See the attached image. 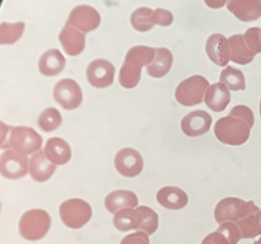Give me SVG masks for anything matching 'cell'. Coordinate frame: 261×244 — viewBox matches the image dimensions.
Masks as SVG:
<instances>
[{"mask_svg":"<svg viewBox=\"0 0 261 244\" xmlns=\"http://www.w3.org/2000/svg\"><path fill=\"white\" fill-rule=\"evenodd\" d=\"M155 56V47L133 46L126 52L119 73V83L122 88L133 89L139 84L142 78V68H147Z\"/></svg>","mask_w":261,"mask_h":244,"instance_id":"6da1fadb","label":"cell"},{"mask_svg":"<svg viewBox=\"0 0 261 244\" xmlns=\"http://www.w3.org/2000/svg\"><path fill=\"white\" fill-rule=\"evenodd\" d=\"M214 134L222 144L240 146L247 142L251 134V127L244 119L226 116L219 118L214 125Z\"/></svg>","mask_w":261,"mask_h":244,"instance_id":"7a4b0ae2","label":"cell"},{"mask_svg":"<svg viewBox=\"0 0 261 244\" xmlns=\"http://www.w3.org/2000/svg\"><path fill=\"white\" fill-rule=\"evenodd\" d=\"M51 228V216L42 208H31L19 219L18 229L24 239L37 241L45 238Z\"/></svg>","mask_w":261,"mask_h":244,"instance_id":"3957f363","label":"cell"},{"mask_svg":"<svg viewBox=\"0 0 261 244\" xmlns=\"http://www.w3.org/2000/svg\"><path fill=\"white\" fill-rule=\"evenodd\" d=\"M42 144V136L32 127L10 126L7 149H12L27 157V155L40 151Z\"/></svg>","mask_w":261,"mask_h":244,"instance_id":"277c9868","label":"cell"},{"mask_svg":"<svg viewBox=\"0 0 261 244\" xmlns=\"http://www.w3.org/2000/svg\"><path fill=\"white\" fill-rule=\"evenodd\" d=\"M209 86L211 84L208 79L204 78L203 75H193L178 84L175 90V98L181 106H196L205 98Z\"/></svg>","mask_w":261,"mask_h":244,"instance_id":"5b68a950","label":"cell"},{"mask_svg":"<svg viewBox=\"0 0 261 244\" xmlns=\"http://www.w3.org/2000/svg\"><path fill=\"white\" fill-rule=\"evenodd\" d=\"M59 215L65 226L70 229H81L92 219V207L86 200L69 198L60 203Z\"/></svg>","mask_w":261,"mask_h":244,"instance_id":"8992f818","label":"cell"},{"mask_svg":"<svg viewBox=\"0 0 261 244\" xmlns=\"http://www.w3.org/2000/svg\"><path fill=\"white\" fill-rule=\"evenodd\" d=\"M53 97L61 108L66 111H74L79 108L83 102V92L81 85L70 78H64L55 84Z\"/></svg>","mask_w":261,"mask_h":244,"instance_id":"52a82bcc","label":"cell"},{"mask_svg":"<svg viewBox=\"0 0 261 244\" xmlns=\"http://www.w3.org/2000/svg\"><path fill=\"white\" fill-rule=\"evenodd\" d=\"M115 65L106 58H96L87 65V81L93 88L105 89L112 85L115 80Z\"/></svg>","mask_w":261,"mask_h":244,"instance_id":"ba28073f","label":"cell"},{"mask_svg":"<svg viewBox=\"0 0 261 244\" xmlns=\"http://www.w3.org/2000/svg\"><path fill=\"white\" fill-rule=\"evenodd\" d=\"M114 164L117 173L122 177L134 178L143 172L144 159L138 150L133 147H124L116 152Z\"/></svg>","mask_w":261,"mask_h":244,"instance_id":"9c48e42d","label":"cell"},{"mask_svg":"<svg viewBox=\"0 0 261 244\" xmlns=\"http://www.w3.org/2000/svg\"><path fill=\"white\" fill-rule=\"evenodd\" d=\"M28 159L25 155L7 149L0 154V175L7 179H19L28 173Z\"/></svg>","mask_w":261,"mask_h":244,"instance_id":"30bf717a","label":"cell"},{"mask_svg":"<svg viewBox=\"0 0 261 244\" xmlns=\"http://www.w3.org/2000/svg\"><path fill=\"white\" fill-rule=\"evenodd\" d=\"M66 24L71 25L86 35L99 27L101 15L91 5H76L69 14Z\"/></svg>","mask_w":261,"mask_h":244,"instance_id":"8fae6325","label":"cell"},{"mask_svg":"<svg viewBox=\"0 0 261 244\" xmlns=\"http://www.w3.org/2000/svg\"><path fill=\"white\" fill-rule=\"evenodd\" d=\"M205 52L209 60L216 65L226 68L231 61V51H229L228 38L222 33H213L208 37L205 45Z\"/></svg>","mask_w":261,"mask_h":244,"instance_id":"7c38bea8","label":"cell"},{"mask_svg":"<svg viewBox=\"0 0 261 244\" xmlns=\"http://www.w3.org/2000/svg\"><path fill=\"white\" fill-rule=\"evenodd\" d=\"M212 127V116L205 111L196 109L181 119V130L189 137L205 135Z\"/></svg>","mask_w":261,"mask_h":244,"instance_id":"4fadbf2b","label":"cell"},{"mask_svg":"<svg viewBox=\"0 0 261 244\" xmlns=\"http://www.w3.org/2000/svg\"><path fill=\"white\" fill-rule=\"evenodd\" d=\"M61 47L69 56H78L86 48V36L71 25L65 24L59 33Z\"/></svg>","mask_w":261,"mask_h":244,"instance_id":"5bb4252c","label":"cell"},{"mask_svg":"<svg viewBox=\"0 0 261 244\" xmlns=\"http://www.w3.org/2000/svg\"><path fill=\"white\" fill-rule=\"evenodd\" d=\"M56 172V165H54L50 160L46 158L43 150L32 154L28 162V173L31 178L38 183L47 182L54 173Z\"/></svg>","mask_w":261,"mask_h":244,"instance_id":"9a60e30c","label":"cell"},{"mask_svg":"<svg viewBox=\"0 0 261 244\" xmlns=\"http://www.w3.org/2000/svg\"><path fill=\"white\" fill-rule=\"evenodd\" d=\"M227 9L241 22H254L261 17V0H228Z\"/></svg>","mask_w":261,"mask_h":244,"instance_id":"2e32d148","label":"cell"},{"mask_svg":"<svg viewBox=\"0 0 261 244\" xmlns=\"http://www.w3.org/2000/svg\"><path fill=\"white\" fill-rule=\"evenodd\" d=\"M244 200L239 197H226L217 203L214 208V219L218 224L237 223L240 220Z\"/></svg>","mask_w":261,"mask_h":244,"instance_id":"e0dca14e","label":"cell"},{"mask_svg":"<svg viewBox=\"0 0 261 244\" xmlns=\"http://www.w3.org/2000/svg\"><path fill=\"white\" fill-rule=\"evenodd\" d=\"M157 201L167 210H182L189 202L188 193L176 186H166L157 192Z\"/></svg>","mask_w":261,"mask_h":244,"instance_id":"ac0fdd59","label":"cell"},{"mask_svg":"<svg viewBox=\"0 0 261 244\" xmlns=\"http://www.w3.org/2000/svg\"><path fill=\"white\" fill-rule=\"evenodd\" d=\"M46 158L54 165H65L71 159V147L68 142L61 137H51L46 141L43 147Z\"/></svg>","mask_w":261,"mask_h":244,"instance_id":"d6986e66","label":"cell"},{"mask_svg":"<svg viewBox=\"0 0 261 244\" xmlns=\"http://www.w3.org/2000/svg\"><path fill=\"white\" fill-rule=\"evenodd\" d=\"M139 206L138 196L129 190H116L105 198V207L110 214H116L122 208H137Z\"/></svg>","mask_w":261,"mask_h":244,"instance_id":"ffe728a7","label":"cell"},{"mask_svg":"<svg viewBox=\"0 0 261 244\" xmlns=\"http://www.w3.org/2000/svg\"><path fill=\"white\" fill-rule=\"evenodd\" d=\"M66 60L60 50L51 48L38 58V70L45 76H56L65 69Z\"/></svg>","mask_w":261,"mask_h":244,"instance_id":"44dd1931","label":"cell"},{"mask_svg":"<svg viewBox=\"0 0 261 244\" xmlns=\"http://www.w3.org/2000/svg\"><path fill=\"white\" fill-rule=\"evenodd\" d=\"M204 102L213 112H223L231 102V90L221 81L212 84L206 92Z\"/></svg>","mask_w":261,"mask_h":244,"instance_id":"7402d4cb","label":"cell"},{"mask_svg":"<svg viewBox=\"0 0 261 244\" xmlns=\"http://www.w3.org/2000/svg\"><path fill=\"white\" fill-rule=\"evenodd\" d=\"M173 64V55L167 47H155V56L147 66L148 75L154 79H161L170 73Z\"/></svg>","mask_w":261,"mask_h":244,"instance_id":"603a6c76","label":"cell"},{"mask_svg":"<svg viewBox=\"0 0 261 244\" xmlns=\"http://www.w3.org/2000/svg\"><path fill=\"white\" fill-rule=\"evenodd\" d=\"M231 61L239 65H249L254 61L255 53L251 52L249 46L245 42L244 35H233L228 38Z\"/></svg>","mask_w":261,"mask_h":244,"instance_id":"cb8c5ba5","label":"cell"},{"mask_svg":"<svg viewBox=\"0 0 261 244\" xmlns=\"http://www.w3.org/2000/svg\"><path fill=\"white\" fill-rule=\"evenodd\" d=\"M114 225L115 228L119 231H130V230H137L140 226V214L137 208H122V210L117 211L114 214Z\"/></svg>","mask_w":261,"mask_h":244,"instance_id":"d4e9b609","label":"cell"},{"mask_svg":"<svg viewBox=\"0 0 261 244\" xmlns=\"http://www.w3.org/2000/svg\"><path fill=\"white\" fill-rule=\"evenodd\" d=\"M219 81L227 86L229 90L239 92L246 89V78L245 74L233 66L227 65L219 75Z\"/></svg>","mask_w":261,"mask_h":244,"instance_id":"484cf974","label":"cell"},{"mask_svg":"<svg viewBox=\"0 0 261 244\" xmlns=\"http://www.w3.org/2000/svg\"><path fill=\"white\" fill-rule=\"evenodd\" d=\"M261 211L250 214L245 218L240 219L237 221V226L241 231V236L244 239H252L261 235V220H260Z\"/></svg>","mask_w":261,"mask_h":244,"instance_id":"4316f807","label":"cell"},{"mask_svg":"<svg viewBox=\"0 0 261 244\" xmlns=\"http://www.w3.org/2000/svg\"><path fill=\"white\" fill-rule=\"evenodd\" d=\"M37 124L43 132H53L61 126L63 116L59 112V109L54 108V107H47L40 113Z\"/></svg>","mask_w":261,"mask_h":244,"instance_id":"83f0119b","label":"cell"},{"mask_svg":"<svg viewBox=\"0 0 261 244\" xmlns=\"http://www.w3.org/2000/svg\"><path fill=\"white\" fill-rule=\"evenodd\" d=\"M153 10L148 7H140L135 9L130 15V23L138 32H148L154 27L152 22Z\"/></svg>","mask_w":261,"mask_h":244,"instance_id":"f1b7e54d","label":"cell"},{"mask_svg":"<svg viewBox=\"0 0 261 244\" xmlns=\"http://www.w3.org/2000/svg\"><path fill=\"white\" fill-rule=\"evenodd\" d=\"M25 24L23 22L0 23V45H13L17 42L24 32Z\"/></svg>","mask_w":261,"mask_h":244,"instance_id":"f546056e","label":"cell"},{"mask_svg":"<svg viewBox=\"0 0 261 244\" xmlns=\"http://www.w3.org/2000/svg\"><path fill=\"white\" fill-rule=\"evenodd\" d=\"M137 210L139 211L140 221L139 230L145 231L148 235H152L157 231L158 225H160V218H158V214L153 210L149 206H138Z\"/></svg>","mask_w":261,"mask_h":244,"instance_id":"4dcf8cb0","label":"cell"},{"mask_svg":"<svg viewBox=\"0 0 261 244\" xmlns=\"http://www.w3.org/2000/svg\"><path fill=\"white\" fill-rule=\"evenodd\" d=\"M245 42L249 46L252 53L257 55L261 53V28L251 27L245 32L244 35Z\"/></svg>","mask_w":261,"mask_h":244,"instance_id":"1f68e13d","label":"cell"},{"mask_svg":"<svg viewBox=\"0 0 261 244\" xmlns=\"http://www.w3.org/2000/svg\"><path fill=\"white\" fill-rule=\"evenodd\" d=\"M221 233H223L226 235V238L228 239L229 244H239V241L241 240V231H240V228L237 226L236 223H223L219 224L218 229Z\"/></svg>","mask_w":261,"mask_h":244,"instance_id":"d6a6232c","label":"cell"},{"mask_svg":"<svg viewBox=\"0 0 261 244\" xmlns=\"http://www.w3.org/2000/svg\"><path fill=\"white\" fill-rule=\"evenodd\" d=\"M229 116L244 119L245 122H247V124H249V126L251 127V129L254 127V125H255L254 112H252V109L250 108V107L244 106V104L234 106L233 108L231 109V112H229Z\"/></svg>","mask_w":261,"mask_h":244,"instance_id":"836d02e7","label":"cell"},{"mask_svg":"<svg viewBox=\"0 0 261 244\" xmlns=\"http://www.w3.org/2000/svg\"><path fill=\"white\" fill-rule=\"evenodd\" d=\"M152 22L153 24L162 25V27H168L173 23V14L167 9H163V8H157V9L153 10L152 15Z\"/></svg>","mask_w":261,"mask_h":244,"instance_id":"e575fe53","label":"cell"},{"mask_svg":"<svg viewBox=\"0 0 261 244\" xmlns=\"http://www.w3.org/2000/svg\"><path fill=\"white\" fill-rule=\"evenodd\" d=\"M120 244H150L149 243V235L145 231L138 230L133 234H127Z\"/></svg>","mask_w":261,"mask_h":244,"instance_id":"d590c367","label":"cell"},{"mask_svg":"<svg viewBox=\"0 0 261 244\" xmlns=\"http://www.w3.org/2000/svg\"><path fill=\"white\" fill-rule=\"evenodd\" d=\"M201 244H229V241L223 233L217 230L208 234V235L203 239Z\"/></svg>","mask_w":261,"mask_h":244,"instance_id":"8d00e7d4","label":"cell"},{"mask_svg":"<svg viewBox=\"0 0 261 244\" xmlns=\"http://www.w3.org/2000/svg\"><path fill=\"white\" fill-rule=\"evenodd\" d=\"M10 126L5 125L4 122L0 121V147L2 149H7L8 139H9Z\"/></svg>","mask_w":261,"mask_h":244,"instance_id":"74e56055","label":"cell"},{"mask_svg":"<svg viewBox=\"0 0 261 244\" xmlns=\"http://www.w3.org/2000/svg\"><path fill=\"white\" fill-rule=\"evenodd\" d=\"M228 0H204L206 5H208L211 9H221L224 5H227Z\"/></svg>","mask_w":261,"mask_h":244,"instance_id":"f35d334b","label":"cell"},{"mask_svg":"<svg viewBox=\"0 0 261 244\" xmlns=\"http://www.w3.org/2000/svg\"><path fill=\"white\" fill-rule=\"evenodd\" d=\"M254 244H261V235H260V238L259 239H257V240L256 241H255V243Z\"/></svg>","mask_w":261,"mask_h":244,"instance_id":"ab89813d","label":"cell"},{"mask_svg":"<svg viewBox=\"0 0 261 244\" xmlns=\"http://www.w3.org/2000/svg\"><path fill=\"white\" fill-rule=\"evenodd\" d=\"M259 108H260V116H261V99H260V106H259Z\"/></svg>","mask_w":261,"mask_h":244,"instance_id":"60d3db41","label":"cell"},{"mask_svg":"<svg viewBox=\"0 0 261 244\" xmlns=\"http://www.w3.org/2000/svg\"><path fill=\"white\" fill-rule=\"evenodd\" d=\"M0 210H2V203H0Z\"/></svg>","mask_w":261,"mask_h":244,"instance_id":"b9f144b4","label":"cell"},{"mask_svg":"<svg viewBox=\"0 0 261 244\" xmlns=\"http://www.w3.org/2000/svg\"><path fill=\"white\" fill-rule=\"evenodd\" d=\"M260 220H261V214H260Z\"/></svg>","mask_w":261,"mask_h":244,"instance_id":"7bdbcfd3","label":"cell"}]
</instances>
